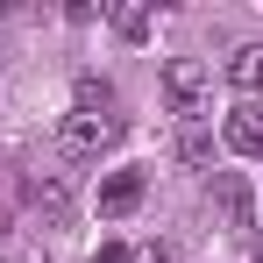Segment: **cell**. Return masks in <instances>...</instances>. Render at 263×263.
Segmentation results:
<instances>
[{
	"instance_id": "13",
	"label": "cell",
	"mask_w": 263,
	"mask_h": 263,
	"mask_svg": "<svg viewBox=\"0 0 263 263\" xmlns=\"http://www.w3.org/2000/svg\"><path fill=\"white\" fill-rule=\"evenodd\" d=\"M135 263H178V256L164 249V242H149V249H135Z\"/></svg>"
},
{
	"instance_id": "6",
	"label": "cell",
	"mask_w": 263,
	"mask_h": 263,
	"mask_svg": "<svg viewBox=\"0 0 263 263\" xmlns=\"http://www.w3.org/2000/svg\"><path fill=\"white\" fill-rule=\"evenodd\" d=\"M228 86L235 92H263V43H242V50H228Z\"/></svg>"
},
{
	"instance_id": "11",
	"label": "cell",
	"mask_w": 263,
	"mask_h": 263,
	"mask_svg": "<svg viewBox=\"0 0 263 263\" xmlns=\"http://www.w3.org/2000/svg\"><path fill=\"white\" fill-rule=\"evenodd\" d=\"M14 199H22V178H14V171H0V235L14 228Z\"/></svg>"
},
{
	"instance_id": "3",
	"label": "cell",
	"mask_w": 263,
	"mask_h": 263,
	"mask_svg": "<svg viewBox=\"0 0 263 263\" xmlns=\"http://www.w3.org/2000/svg\"><path fill=\"white\" fill-rule=\"evenodd\" d=\"M22 199H29L36 214H50V220H64V214H71V178H64V171H36V178H29V185H22Z\"/></svg>"
},
{
	"instance_id": "5",
	"label": "cell",
	"mask_w": 263,
	"mask_h": 263,
	"mask_svg": "<svg viewBox=\"0 0 263 263\" xmlns=\"http://www.w3.org/2000/svg\"><path fill=\"white\" fill-rule=\"evenodd\" d=\"M220 142H228L235 157H263V114H256V107H235L228 128H220Z\"/></svg>"
},
{
	"instance_id": "1",
	"label": "cell",
	"mask_w": 263,
	"mask_h": 263,
	"mask_svg": "<svg viewBox=\"0 0 263 263\" xmlns=\"http://www.w3.org/2000/svg\"><path fill=\"white\" fill-rule=\"evenodd\" d=\"M121 142V114H64L57 121V149L64 157H100Z\"/></svg>"
},
{
	"instance_id": "8",
	"label": "cell",
	"mask_w": 263,
	"mask_h": 263,
	"mask_svg": "<svg viewBox=\"0 0 263 263\" xmlns=\"http://www.w3.org/2000/svg\"><path fill=\"white\" fill-rule=\"evenodd\" d=\"M171 149H178V164H214V135L199 128V121H185V128H178V142H171Z\"/></svg>"
},
{
	"instance_id": "2",
	"label": "cell",
	"mask_w": 263,
	"mask_h": 263,
	"mask_svg": "<svg viewBox=\"0 0 263 263\" xmlns=\"http://www.w3.org/2000/svg\"><path fill=\"white\" fill-rule=\"evenodd\" d=\"M206 92H214V64L206 57H171L164 64V100H171L178 114H199Z\"/></svg>"
},
{
	"instance_id": "7",
	"label": "cell",
	"mask_w": 263,
	"mask_h": 263,
	"mask_svg": "<svg viewBox=\"0 0 263 263\" xmlns=\"http://www.w3.org/2000/svg\"><path fill=\"white\" fill-rule=\"evenodd\" d=\"M214 199H220V228H228V235H249V185H242L235 171L220 178V192H214Z\"/></svg>"
},
{
	"instance_id": "4",
	"label": "cell",
	"mask_w": 263,
	"mask_h": 263,
	"mask_svg": "<svg viewBox=\"0 0 263 263\" xmlns=\"http://www.w3.org/2000/svg\"><path fill=\"white\" fill-rule=\"evenodd\" d=\"M135 206H142V171H107V178H100V214H107V220L135 214Z\"/></svg>"
},
{
	"instance_id": "9",
	"label": "cell",
	"mask_w": 263,
	"mask_h": 263,
	"mask_svg": "<svg viewBox=\"0 0 263 263\" xmlns=\"http://www.w3.org/2000/svg\"><path fill=\"white\" fill-rule=\"evenodd\" d=\"M79 114H114V86H107V79H79Z\"/></svg>"
},
{
	"instance_id": "14",
	"label": "cell",
	"mask_w": 263,
	"mask_h": 263,
	"mask_svg": "<svg viewBox=\"0 0 263 263\" xmlns=\"http://www.w3.org/2000/svg\"><path fill=\"white\" fill-rule=\"evenodd\" d=\"M249 263H263V249H256V256H249Z\"/></svg>"
},
{
	"instance_id": "10",
	"label": "cell",
	"mask_w": 263,
	"mask_h": 263,
	"mask_svg": "<svg viewBox=\"0 0 263 263\" xmlns=\"http://www.w3.org/2000/svg\"><path fill=\"white\" fill-rule=\"evenodd\" d=\"M114 29H121L128 43H142V36H149V7H114Z\"/></svg>"
},
{
	"instance_id": "12",
	"label": "cell",
	"mask_w": 263,
	"mask_h": 263,
	"mask_svg": "<svg viewBox=\"0 0 263 263\" xmlns=\"http://www.w3.org/2000/svg\"><path fill=\"white\" fill-rule=\"evenodd\" d=\"M92 263H135V256L121 249V242H100V249H92Z\"/></svg>"
}]
</instances>
